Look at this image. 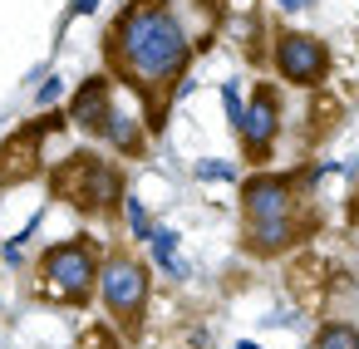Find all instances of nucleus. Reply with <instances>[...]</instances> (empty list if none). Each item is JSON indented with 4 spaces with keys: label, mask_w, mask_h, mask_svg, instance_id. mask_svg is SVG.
<instances>
[{
    "label": "nucleus",
    "mask_w": 359,
    "mask_h": 349,
    "mask_svg": "<svg viewBox=\"0 0 359 349\" xmlns=\"http://www.w3.org/2000/svg\"><path fill=\"white\" fill-rule=\"evenodd\" d=\"M261 324H266V329H280V324H295V315H280V310H276V315H261Z\"/></svg>",
    "instance_id": "20"
},
{
    "label": "nucleus",
    "mask_w": 359,
    "mask_h": 349,
    "mask_svg": "<svg viewBox=\"0 0 359 349\" xmlns=\"http://www.w3.org/2000/svg\"><path fill=\"white\" fill-rule=\"evenodd\" d=\"M99 310L109 315L114 329L123 334H138L143 329V315H148V300H153V266L123 246L104 251V271H99V290H94Z\"/></svg>",
    "instance_id": "4"
},
{
    "label": "nucleus",
    "mask_w": 359,
    "mask_h": 349,
    "mask_svg": "<svg viewBox=\"0 0 359 349\" xmlns=\"http://www.w3.org/2000/svg\"><path fill=\"white\" fill-rule=\"evenodd\" d=\"M217 99H222V114H226V123L236 128V118H241V109H246V99H241V79H222Z\"/></svg>",
    "instance_id": "18"
},
{
    "label": "nucleus",
    "mask_w": 359,
    "mask_h": 349,
    "mask_svg": "<svg viewBox=\"0 0 359 349\" xmlns=\"http://www.w3.org/2000/svg\"><path fill=\"white\" fill-rule=\"evenodd\" d=\"M118 221H123V236H128L133 246H143V241H148V231L158 226V217H153V207H148V202H143V197H138L133 187L123 192V207H118Z\"/></svg>",
    "instance_id": "13"
},
{
    "label": "nucleus",
    "mask_w": 359,
    "mask_h": 349,
    "mask_svg": "<svg viewBox=\"0 0 359 349\" xmlns=\"http://www.w3.org/2000/svg\"><path fill=\"white\" fill-rule=\"evenodd\" d=\"M276 11H285V15H295V11H305V0H276Z\"/></svg>",
    "instance_id": "21"
},
{
    "label": "nucleus",
    "mask_w": 359,
    "mask_h": 349,
    "mask_svg": "<svg viewBox=\"0 0 359 349\" xmlns=\"http://www.w3.org/2000/svg\"><path fill=\"white\" fill-rule=\"evenodd\" d=\"M99 143H104L114 158L133 163V158H148V148H153V128H148V118H143L138 109L114 104V114H109V123H104Z\"/></svg>",
    "instance_id": "10"
},
{
    "label": "nucleus",
    "mask_w": 359,
    "mask_h": 349,
    "mask_svg": "<svg viewBox=\"0 0 359 349\" xmlns=\"http://www.w3.org/2000/svg\"><path fill=\"white\" fill-rule=\"evenodd\" d=\"M69 99V89H65V79L60 74H45L40 84H35V109L45 114V109H55V104H65Z\"/></svg>",
    "instance_id": "17"
},
{
    "label": "nucleus",
    "mask_w": 359,
    "mask_h": 349,
    "mask_svg": "<svg viewBox=\"0 0 359 349\" xmlns=\"http://www.w3.org/2000/svg\"><path fill=\"white\" fill-rule=\"evenodd\" d=\"M231 349H261V344H256V339H236Z\"/></svg>",
    "instance_id": "22"
},
{
    "label": "nucleus",
    "mask_w": 359,
    "mask_h": 349,
    "mask_svg": "<svg viewBox=\"0 0 359 349\" xmlns=\"http://www.w3.org/2000/svg\"><path fill=\"white\" fill-rule=\"evenodd\" d=\"M305 231H310L305 212L300 217H280V221H251V226H241V251L256 256V261H276V256L295 251L305 241Z\"/></svg>",
    "instance_id": "9"
},
{
    "label": "nucleus",
    "mask_w": 359,
    "mask_h": 349,
    "mask_svg": "<svg viewBox=\"0 0 359 349\" xmlns=\"http://www.w3.org/2000/svg\"><path fill=\"white\" fill-rule=\"evenodd\" d=\"M114 104H118V79H114L109 69H104V74H84V79L69 89V99H65V118H69V128H79L84 138L99 143V133H104Z\"/></svg>",
    "instance_id": "8"
},
{
    "label": "nucleus",
    "mask_w": 359,
    "mask_h": 349,
    "mask_svg": "<svg viewBox=\"0 0 359 349\" xmlns=\"http://www.w3.org/2000/svg\"><path fill=\"white\" fill-rule=\"evenodd\" d=\"M45 212H50V207H35V212L25 217V226H20L15 236H6V246H0V271H25V266H30V256H25V251H30L35 231L45 226Z\"/></svg>",
    "instance_id": "12"
},
{
    "label": "nucleus",
    "mask_w": 359,
    "mask_h": 349,
    "mask_svg": "<svg viewBox=\"0 0 359 349\" xmlns=\"http://www.w3.org/2000/svg\"><path fill=\"white\" fill-rule=\"evenodd\" d=\"M236 212L241 226L251 221H280V217H300L305 212V187L300 172H276V167H256L236 182Z\"/></svg>",
    "instance_id": "6"
},
{
    "label": "nucleus",
    "mask_w": 359,
    "mask_h": 349,
    "mask_svg": "<svg viewBox=\"0 0 359 349\" xmlns=\"http://www.w3.org/2000/svg\"><path fill=\"white\" fill-rule=\"evenodd\" d=\"M99 271H104V241L79 231V236H65V241H50L35 261H30V290L35 300L45 305H60V310H89L94 305V290H99Z\"/></svg>",
    "instance_id": "2"
},
{
    "label": "nucleus",
    "mask_w": 359,
    "mask_h": 349,
    "mask_svg": "<svg viewBox=\"0 0 359 349\" xmlns=\"http://www.w3.org/2000/svg\"><path fill=\"white\" fill-rule=\"evenodd\" d=\"M74 349H128V344L118 339V329H114V324H89V329L74 339Z\"/></svg>",
    "instance_id": "16"
},
{
    "label": "nucleus",
    "mask_w": 359,
    "mask_h": 349,
    "mask_svg": "<svg viewBox=\"0 0 359 349\" xmlns=\"http://www.w3.org/2000/svg\"><path fill=\"white\" fill-rule=\"evenodd\" d=\"M280 128H285L280 89H276L271 79H261V84L246 94V109H241V118H236V128H231L236 143H241V158L256 163V167H266L271 153H276V143H280Z\"/></svg>",
    "instance_id": "7"
},
{
    "label": "nucleus",
    "mask_w": 359,
    "mask_h": 349,
    "mask_svg": "<svg viewBox=\"0 0 359 349\" xmlns=\"http://www.w3.org/2000/svg\"><path fill=\"white\" fill-rule=\"evenodd\" d=\"M266 64L290 89H325L330 84V69H334V55L310 30H276L271 45H266Z\"/></svg>",
    "instance_id": "5"
},
{
    "label": "nucleus",
    "mask_w": 359,
    "mask_h": 349,
    "mask_svg": "<svg viewBox=\"0 0 359 349\" xmlns=\"http://www.w3.org/2000/svg\"><path fill=\"white\" fill-rule=\"evenodd\" d=\"M207 50L187 30L172 0H128L104 30V64L118 84H128L143 99V118L158 133L172 104V89L192 74V60Z\"/></svg>",
    "instance_id": "1"
},
{
    "label": "nucleus",
    "mask_w": 359,
    "mask_h": 349,
    "mask_svg": "<svg viewBox=\"0 0 359 349\" xmlns=\"http://www.w3.org/2000/svg\"><path fill=\"white\" fill-rule=\"evenodd\" d=\"M192 177L207 182V187H226V182H241V163L236 158H197Z\"/></svg>",
    "instance_id": "15"
},
{
    "label": "nucleus",
    "mask_w": 359,
    "mask_h": 349,
    "mask_svg": "<svg viewBox=\"0 0 359 349\" xmlns=\"http://www.w3.org/2000/svg\"><path fill=\"white\" fill-rule=\"evenodd\" d=\"M50 192L60 202H69L79 217L104 221V217H118L128 177H123V167L114 158H99V153L84 148V153H69L65 163L50 167Z\"/></svg>",
    "instance_id": "3"
},
{
    "label": "nucleus",
    "mask_w": 359,
    "mask_h": 349,
    "mask_svg": "<svg viewBox=\"0 0 359 349\" xmlns=\"http://www.w3.org/2000/svg\"><path fill=\"white\" fill-rule=\"evenodd\" d=\"M310 349H359V320H320Z\"/></svg>",
    "instance_id": "14"
},
{
    "label": "nucleus",
    "mask_w": 359,
    "mask_h": 349,
    "mask_svg": "<svg viewBox=\"0 0 359 349\" xmlns=\"http://www.w3.org/2000/svg\"><path fill=\"white\" fill-rule=\"evenodd\" d=\"M143 246H148V266L163 271L168 280H187V275H192V266H187V256H182V231H177V226L158 221Z\"/></svg>",
    "instance_id": "11"
},
{
    "label": "nucleus",
    "mask_w": 359,
    "mask_h": 349,
    "mask_svg": "<svg viewBox=\"0 0 359 349\" xmlns=\"http://www.w3.org/2000/svg\"><path fill=\"white\" fill-rule=\"evenodd\" d=\"M197 6H207V11L217 15V11H222V0H197Z\"/></svg>",
    "instance_id": "23"
},
{
    "label": "nucleus",
    "mask_w": 359,
    "mask_h": 349,
    "mask_svg": "<svg viewBox=\"0 0 359 349\" xmlns=\"http://www.w3.org/2000/svg\"><path fill=\"white\" fill-rule=\"evenodd\" d=\"M99 6H104V0H69V20H79V15H99Z\"/></svg>",
    "instance_id": "19"
}]
</instances>
